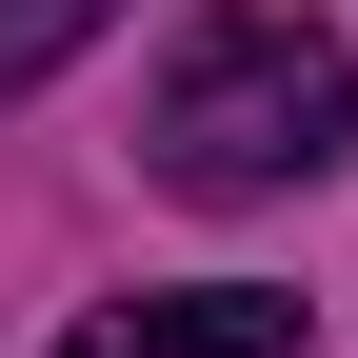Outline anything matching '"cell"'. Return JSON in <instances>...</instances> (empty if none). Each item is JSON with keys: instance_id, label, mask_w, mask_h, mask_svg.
Returning <instances> with one entry per match:
<instances>
[{"instance_id": "cell-1", "label": "cell", "mask_w": 358, "mask_h": 358, "mask_svg": "<svg viewBox=\"0 0 358 358\" xmlns=\"http://www.w3.org/2000/svg\"><path fill=\"white\" fill-rule=\"evenodd\" d=\"M358 159V60L279 0H219V20L159 40L140 80V179L159 199H299V179Z\"/></svg>"}, {"instance_id": "cell-2", "label": "cell", "mask_w": 358, "mask_h": 358, "mask_svg": "<svg viewBox=\"0 0 358 358\" xmlns=\"http://www.w3.org/2000/svg\"><path fill=\"white\" fill-rule=\"evenodd\" d=\"M60 358H299V299L259 279H179V299H100Z\"/></svg>"}, {"instance_id": "cell-3", "label": "cell", "mask_w": 358, "mask_h": 358, "mask_svg": "<svg viewBox=\"0 0 358 358\" xmlns=\"http://www.w3.org/2000/svg\"><path fill=\"white\" fill-rule=\"evenodd\" d=\"M100 20H120V0H0V100H40V80H60Z\"/></svg>"}]
</instances>
